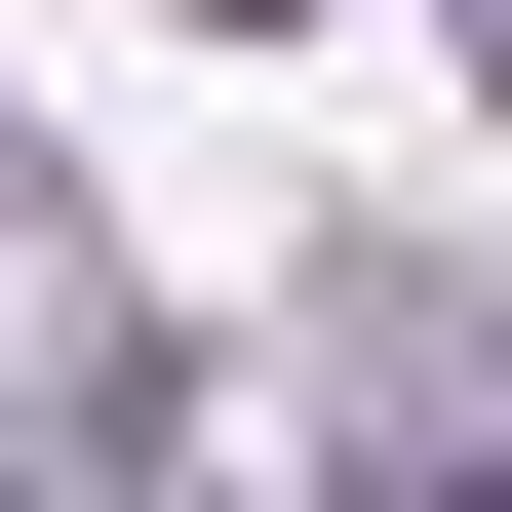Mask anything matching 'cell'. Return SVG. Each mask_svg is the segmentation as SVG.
<instances>
[{
  "label": "cell",
  "instance_id": "obj_1",
  "mask_svg": "<svg viewBox=\"0 0 512 512\" xmlns=\"http://www.w3.org/2000/svg\"><path fill=\"white\" fill-rule=\"evenodd\" d=\"M197 40H276V0H197Z\"/></svg>",
  "mask_w": 512,
  "mask_h": 512
},
{
  "label": "cell",
  "instance_id": "obj_2",
  "mask_svg": "<svg viewBox=\"0 0 512 512\" xmlns=\"http://www.w3.org/2000/svg\"><path fill=\"white\" fill-rule=\"evenodd\" d=\"M473 79H512V0H473Z\"/></svg>",
  "mask_w": 512,
  "mask_h": 512
},
{
  "label": "cell",
  "instance_id": "obj_3",
  "mask_svg": "<svg viewBox=\"0 0 512 512\" xmlns=\"http://www.w3.org/2000/svg\"><path fill=\"white\" fill-rule=\"evenodd\" d=\"M434 512H512V473H434Z\"/></svg>",
  "mask_w": 512,
  "mask_h": 512
}]
</instances>
